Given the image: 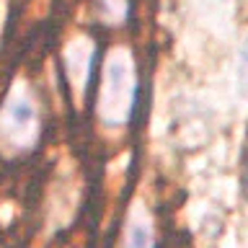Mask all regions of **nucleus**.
Returning <instances> with one entry per match:
<instances>
[{
    "label": "nucleus",
    "mask_w": 248,
    "mask_h": 248,
    "mask_svg": "<svg viewBox=\"0 0 248 248\" xmlns=\"http://www.w3.org/2000/svg\"><path fill=\"white\" fill-rule=\"evenodd\" d=\"M5 127L16 132V140H18V132L21 135H26V132L34 127V106H31V101L26 96H16L8 101V106H5Z\"/></svg>",
    "instance_id": "obj_2"
},
{
    "label": "nucleus",
    "mask_w": 248,
    "mask_h": 248,
    "mask_svg": "<svg viewBox=\"0 0 248 248\" xmlns=\"http://www.w3.org/2000/svg\"><path fill=\"white\" fill-rule=\"evenodd\" d=\"M127 248H155L150 228L142 222H132L129 228V238H127Z\"/></svg>",
    "instance_id": "obj_3"
},
{
    "label": "nucleus",
    "mask_w": 248,
    "mask_h": 248,
    "mask_svg": "<svg viewBox=\"0 0 248 248\" xmlns=\"http://www.w3.org/2000/svg\"><path fill=\"white\" fill-rule=\"evenodd\" d=\"M106 78H108V83H106V93H108V96H111L114 101H111V104H108V106L104 108V111H101V116H104V114L108 116L114 106H119V119H122V116H127L129 106H132V101H135V93H132V78H129V67L124 65L122 54H119V57H114L111 62H108Z\"/></svg>",
    "instance_id": "obj_1"
}]
</instances>
